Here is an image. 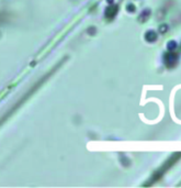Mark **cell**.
Here are the masks:
<instances>
[{
    "mask_svg": "<svg viewBox=\"0 0 181 188\" xmlns=\"http://www.w3.org/2000/svg\"><path fill=\"white\" fill-rule=\"evenodd\" d=\"M145 37H146V40L148 42H155L157 40V34H156V32H154V31H149V32L146 33Z\"/></svg>",
    "mask_w": 181,
    "mask_h": 188,
    "instance_id": "3957f363",
    "label": "cell"
},
{
    "mask_svg": "<svg viewBox=\"0 0 181 188\" xmlns=\"http://www.w3.org/2000/svg\"><path fill=\"white\" fill-rule=\"evenodd\" d=\"M163 61H165V64H166L168 68H172V67L176 66L177 62H178V55L175 54V53H172L171 51H170L169 53L165 54Z\"/></svg>",
    "mask_w": 181,
    "mask_h": 188,
    "instance_id": "7a4b0ae2",
    "label": "cell"
},
{
    "mask_svg": "<svg viewBox=\"0 0 181 188\" xmlns=\"http://www.w3.org/2000/svg\"><path fill=\"white\" fill-rule=\"evenodd\" d=\"M149 15H150V10L149 9L144 10V11H143V14L140 15V20H142V22H145L147 19L149 18Z\"/></svg>",
    "mask_w": 181,
    "mask_h": 188,
    "instance_id": "277c9868",
    "label": "cell"
},
{
    "mask_svg": "<svg viewBox=\"0 0 181 188\" xmlns=\"http://www.w3.org/2000/svg\"><path fill=\"white\" fill-rule=\"evenodd\" d=\"M159 31H160V33H166L168 31V25L167 24H161L159 27Z\"/></svg>",
    "mask_w": 181,
    "mask_h": 188,
    "instance_id": "8992f818",
    "label": "cell"
},
{
    "mask_svg": "<svg viewBox=\"0 0 181 188\" xmlns=\"http://www.w3.org/2000/svg\"><path fill=\"white\" fill-rule=\"evenodd\" d=\"M163 15H165V12L160 10V11L158 12V19H159V20H163Z\"/></svg>",
    "mask_w": 181,
    "mask_h": 188,
    "instance_id": "52a82bcc",
    "label": "cell"
},
{
    "mask_svg": "<svg viewBox=\"0 0 181 188\" xmlns=\"http://www.w3.org/2000/svg\"><path fill=\"white\" fill-rule=\"evenodd\" d=\"M167 47L169 51H173L177 47V43L175 41H169L167 43Z\"/></svg>",
    "mask_w": 181,
    "mask_h": 188,
    "instance_id": "5b68a950",
    "label": "cell"
},
{
    "mask_svg": "<svg viewBox=\"0 0 181 188\" xmlns=\"http://www.w3.org/2000/svg\"><path fill=\"white\" fill-rule=\"evenodd\" d=\"M181 157V153H177V154H173L172 156H170V158L167 161V162H165V164L163 165V167H160L158 170V172L156 173V174L154 175V177H153V180H157V179H159L161 176H163V174L165 173V172H167L168 168H170L175 163H176L177 161L179 160Z\"/></svg>",
    "mask_w": 181,
    "mask_h": 188,
    "instance_id": "6da1fadb",
    "label": "cell"
}]
</instances>
